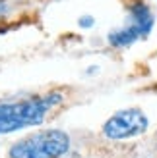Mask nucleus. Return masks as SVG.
<instances>
[{
    "mask_svg": "<svg viewBox=\"0 0 157 158\" xmlns=\"http://www.w3.org/2000/svg\"><path fill=\"white\" fill-rule=\"evenodd\" d=\"M70 151V137L60 129H45L10 147V158H62Z\"/></svg>",
    "mask_w": 157,
    "mask_h": 158,
    "instance_id": "f03ea898",
    "label": "nucleus"
},
{
    "mask_svg": "<svg viewBox=\"0 0 157 158\" xmlns=\"http://www.w3.org/2000/svg\"><path fill=\"white\" fill-rule=\"evenodd\" d=\"M78 25H80L82 29H91L93 25H95V18L89 15V14H85V15H82V18L78 19Z\"/></svg>",
    "mask_w": 157,
    "mask_h": 158,
    "instance_id": "423d86ee",
    "label": "nucleus"
},
{
    "mask_svg": "<svg viewBox=\"0 0 157 158\" xmlns=\"http://www.w3.org/2000/svg\"><path fill=\"white\" fill-rule=\"evenodd\" d=\"M62 102L60 93H49L20 102H0V135L43 123L47 112Z\"/></svg>",
    "mask_w": 157,
    "mask_h": 158,
    "instance_id": "f257e3e1",
    "label": "nucleus"
},
{
    "mask_svg": "<svg viewBox=\"0 0 157 158\" xmlns=\"http://www.w3.org/2000/svg\"><path fill=\"white\" fill-rule=\"evenodd\" d=\"M8 14V2L6 0H0V18H4Z\"/></svg>",
    "mask_w": 157,
    "mask_h": 158,
    "instance_id": "0eeeda50",
    "label": "nucleus"
},
{
    "mask_svg": "<svg viewBox=\"0 0 157 158\" xmlns=\"http://www.w3.org/2000/svg\"><path fill=\"white\" fill-rule=\"evenodd\" d=\"M70 158H82L80 154H72V156H70Z\"/></svg>",
    "mask_w": 157,
    "mask_h": 158,
    "instance_id": "6e6552de",
    "label": "nucleus"
},
{
    "mask_svg": "<svg viewBox=\"0 0 157 158\" xmlns=\"http://www.w3.org/2000/svg\"><path fill=\"white\" fill-rule=\"evenodd\" d=\"M150 120L140 108H124L114 112L103 125V135L111 141H126L144 135Z\"/></svg>",
    "mask_w": 157,
    "mask_h": 158,
    "instance_id": "7ed1b4c3",
    "label": "nucleus"
},
{
    "mask_svg": "<svg viewBox=\"0 0 157 158\" xmlns=\"http://www.w3.org/2000/svg\"><path fill=\"white\" fill-rule=\"evenodd\" d=\"M128 23L138 31L142 39H147L153 31L155 15L144 0H132L128 6Z\"/></svg>",
    "mask_w": 157,
    "mask_h": 158,
    "instance_id": "20e7f679",
    "label": "nucleus"
},
{
    "mask_svg": "<svg viewBox=\"0 0 157 158\" xmlns=\"http://www.w3.org/2000/svg\"><path fill=\"white\" fill-rule=\"evenodd\" d=\"M140 33L130 25V23H126L124 27H119V29H113L109 31L107 35V43L113 46V48H128V46H132L134 43L140 41Z\"/></svg>",
    "mask_w": 157,
    "mask_h": 158,
    "instance_id": "39448f33",
    "label": "nucleus"
}]
</instances>
